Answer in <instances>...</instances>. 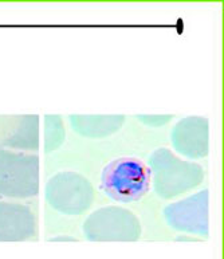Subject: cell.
<instances>
[{"label":"cell","mask_w":224,"mask_h":259,"mask_svg":"<svg viewBox=\"0 0 224 259\" xmlns=\"http://www.w3.org/2000/svg\"><path fill=\"white\" fill-rule=\"evenodd\" d=\"M152 172L135 157L113 160L102 170V190L117 201H136L148 194Z\"/></svg>","instance_id":"1"}]
</instances>
